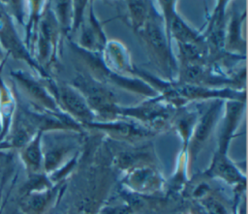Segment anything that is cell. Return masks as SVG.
<instances>
[{
  "label": "cell",
  "instance_id": "cell-11",
  "mask_svg": "<svg viewBox=\"0 0 248 214\" xmlns=\"http://www.w3.org/2000/svg\"><path fill=\"white\" fill-rule=\"evenodd\" d=\"M145 35L147 42L152 46V47L160 54L165 55L166 54V42L164 35L162 34L161 29L159 26L154 23L149 21L146 24L145 27Z\"/></svg>",
  "mask_w": 248,
  "mask_h": 214
},
{
  "label": "cell",
  "instance_id": "cell-2",
  "mask_svg": "<svg viewBox=\"0 0 248 214\" xmlns=\"http://www.w3.org/2000/svg\"><path fill=\"white\" fill-rule=\"evenodd\" d=\"M203 175L207 177L221 178L230 184H245V176L228 159L226 151L218 150L216 152L211 165L205 170Z\"/></svg>",
  "mask_w": 248,
  "mask_h": 214
},
{
  "label": "cell",
  "instance_id": "cell-9",
  "mask_svg": "<svg viewBox=\"0 0 248 214\" xmlns=\"http://www.w3.org/2000/svg\"><path fill=\"white\" fill-rule=\"evenodd\" d=\"M216 113H217V106L214 105L205 113V115L203 116L200 125L196 129L194 138L191 143V149H190V153H191V155L194 156V158L197 156L198 152L201 149V146L207 138V137L210 133L211 127L213 126V123H214V120L216 117Z\"/></svg>",
  "mask_w": 248,
  "mask_h": 214
},
{
  "label": "cell",
  "instance_id": "cell-8",
  "mask_svg": "<svg viewBox=\"0 0 248 214\" xmlns=\"http://www.w3.org/2000/svg\"><path fill=\"white\" fill-rule=\"evenodd\" d=\"M61 100L67 109L77 117L84 120H90L92 118L89 106L84 98H82L77 91L69 87L61 89Z\"/></svg>",
  "mask_w": 248,
  "mask_h": 214
},
{
  "label": "cell",
  "instance_id": "cell-16",
  "mask_svg": "<svg viewBox=\"0 0 248 214\" xmlns=\"http://www.w3.org/2000/svg\"><path fill=\"white\" fill-rule=\"evenodd\" d=\"M79 214H81V213H79Z\"/></svg>",
  "mask_w": 248,
  "mask_h": 214
},
{
  "label": "cell",
  "instance_id": "cell-6",
  "mask_svg": "<svg viewBox=\"0 0 248 214\" xmlns=\"http://www.w3.org/2000/svg\"><path fill=\"white\" fill-rule=\"evenodd\" d=\"M15 99L11 89L4 82L0 75V118L2 130L0 133V142L7 136L13 123V114L15 110Z\"/></svg>",
  "mask_w": 248,
  "mask_h": 214
},
{
  "label": "cell",
  "instance_id": "cell-15",
  "mask_svg": "<svg viewBox=\"0 0 248 214\" xmlns=\"http://www.w3.org/2000/svg\"><path fill=\"white\" fill-rule=\"evenodd\" d=\"M8 56L7 52L3 49V47L0 45V66H3L4 64V58H6Z\"/></svg>",
  "mask_w": 248,
  "mask_h": 214
},
{
  "label": "cell",
  "instance_id": "cell-10",
  "mask_svg": "<svg viewBox=\"0 0 248 214\" xmlns=\"http://www.w3.org/2000/svg\"><path fill=\"white\" fill-rule=\"evenodd\" d=\"M169 23L170 28L171 30V33L179 39L182 43H189L190 41H193L196 39L195 34L183 23V21L173 13L170 12L169 15Z\"/></svg>",
  "mask_w": 248,
  "mask_h": 214
},
{
  "label": "cell",
  "instance_id": "cell-1",
  "mask_svg": "<svg viewBox=\"0 0 248 214\" xmlns=\"http://www.w3.org/2000/svg\"><path fill=\"white\" fill-rule=\"evenodd\" d=\"M76 84L84 93L87 105H90L100 112H112L114 108V99L108 90L85 77L78 78Z\"/></svg>",
  "mask_w": 248,
  "mask_h": 214
},
{
  "label": "cell",
  "instance_id": "cell-3",
  "mask_svg": "<svg viewBox=\"0 0 248 214\" xmlns=\"http://www.w3.org/2000/svg\"><path fill=\"white\" fill-rule=\"evenodd\" d=\"M126 184L138 193H152L159 189L161 178L151 167L140 166L135 167L127 175Z\"/></svg>",
  "mask_w": 248,
  "mask_h": 214
},
{
  "label": "cell",
  "instance_id": "cell-12",
  "mask_svg": "<svg viewBox=\"0 0 248 214\" xmlns=\"http://www.w3.org/2000/svg\"><path fill=\"white\" fill-rule=\"evenodd\" d=\"M202 203L207 214H230L227 207L213 196H202Z\"/></svg>",
  "mask_w": 248,
  "mask_h": 214
},
{
  "label": "cell",
  "instance_id": "cell-7",
  "mask_svg": "<svg viewBox=\"0 0 248 214\" xmlns=\"http://www.w3.org/2000/svg\"><path fill=\"white\" fill-rule=\"evenodd\" d=\"M54 197L53 189L25 194L20 206L25 214H43Z\"/></svg>",
  "mask_w": 248,
  "mask_h": 214
},
{
  "label": "cell",
  "instance_id": "cell-14",
  "mask_svg": "<svg viewBox=\"0 0 248 214\" xmlns=\"http://www.w3.org/2000/svg\"><path fill=\"white\" fill-rule=\"evenodd\" d=\"M131 10H132V14L134 16V20L135 22H140L143 21L144 19V15H145V11H144V7L141 5V3L139 2H133L131 3Z\"/></svg>",
  "mask_w": 248,
  "mask_h": 214
},
{
  "label": "cell",
  "instance_id": "cell-5",
  "mask_svg": "<svg viewBox=\"0 0 248 214\" xmlns=\"http://www.w3.org/2000/svg\"><path fill=\"white\" fill-rule=\"evenodd\" d=\"M42 131H39L34 138L21 148L20 157L30 175L42 173L44 164V153L41 145Z\"/></svg>",
  "mask_w": 248,
  "mask_h": 214
},
{
  "label": "cell",
  "instance_id": "cell-4",
  "mask_svg": "<svg viewBox=\"0 0 248 214\" xmlns=\"http://www.w3.org/2000/svg\"><path fill=\"white\" fill-rule=\"evenodd\" d=\"M10 74L11 76H13L15 80H16L22 90L25 91L26 94L36 103L48 109H55V104L53 100L49 97L45 88L29 74L20 70L11 71Z\"/></svg>",
  "mask_w": 248,
  "mask_h": 214
},
{
  "label": "cell",
  "instance_id": "cell-13",
  "mask_svg": "<svg viewBox=\"0 0 248 214\" xmlns=\"http://www.w3.org/2000/svg\"><path fill=\"white\" fill-rule=\"evenodd\" d=\"M100 214H133V210L129 205L117 204L103 208L100 211Z\"/></svg>",
  "mask_w": 248,
  "mask_h": 214
}]
</instances>
